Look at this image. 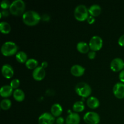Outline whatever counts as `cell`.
Instances as JSON below:
<instances>
[{
    "instance_id": "1",
    "label": "cell",
    "mask_w": 124,
    "mask_h": 124,
    "mask_svg": "<svg viewBox=\"0 0 124 124\" xmlns=\"http://www.w3.org/2000/svg\"><path fill=\"white\" fill-rule=\"evenodd\" d=\"M41 19V16L34 10H29L23 15V21L25 24L29 26L36 25Z\"/></svg>"
},
{
    "instance_id": "2",
    "label": "cell",
    "mask_w": 124,
    "mask_h": 124,
    "mask_svg": "<svg viewBox=\"0 0 124 124\" xmlns=\"http://www.w3.org/2000/svg\"><path fill=\"white\" fill-rule=\"evenodd\" d=\"M18 47L16 44L12 41H7L2 44L1 47V53L4 56H12L18 52Z\"/></svg>"
},
{
    "instance_id": "3",
    "label": "cell",
    "mask_w": 124,
    "mask_h": 124,
    "mask_svg": "<svg viewBox=\"0 0 124 124\" xmlns=\"http://www.w3.org/2000/svg\"><path fill=\"white\" fill-rule=\"evenodd\" d=\"M76 93L82 98L88 97L92 93V88L90 86L84 82H79L75 86Z\"/></svg>"
},
{
    "instance_id": "4",
    "label": "cell",
    "mask_w": 124,
    "mask_h": 124,
    "mask_svg": "<svg viewBox=\"0 0 124 124\" xmlns=\"http://www.w3.org/2000/svg\"><path fill=\"white\" fill-rule=\"evenodd\" d=\"M25 2L23 0H15L11 3L9 10L13 15L18 16L23 14L25 10Z\"/></svg>"
},
{
    "instance_id": "5",
    "label": "cell",
    "mask_w": 124,
    "mask_h": 124,
    "mask_svg": "<svg viewBox=\"0 0 124 124\" xmlns=\"http://www.w3.org/2000/svg\"><path fill=\"white\" fill-rule=\"evenodd\" d=\"M84 121L88 124H98L100 122V116L97 113L88 111L84 116Z\"/></svg>"
},
{
    "instance_id": "6",
    "label": "cell",
    "mask_w": 124,
    "mask_h": 124,
    "mask_svg": "<svg viewBox=\"0 0 124 124\" xmlns=\"http://www.w3.org/2000/svg\"><path fill=\"white\" fill-rule=\"evenodd\" d=\"M89 46L90 48L92 50L98 51L102 48L103 45V41L102 39L99 36H93L92 38L90 39L89 42Z\"/></svg>"
},
{
    "instance_id": "7",
    "label": "cell",
    "mask_w": 124,
    "mask_h": 124,
    "mask_svg": "<svg viewBox=\"0 0 124 124\" xmlns=\"http://www.w3.org/2000/svg\"><path fill=\"white\" fill-rule=\"evenodd\" d=\"M110 68L113 71H122L124 68V61L120 58H114L110 63Z\"/></svg>"
},
{
    "instance_id": "8",
    "label": "cell",
    "mask_w": 124,
    "mask_h": 124,
    "mask_svg": "<svg viewBox=\"0 0 124 124\" xmlns=\"http://www.w3.org/2000/svg\"><path fill=\"white\" fill-rule=\"evenodd\" d=\"M54 117L49 113H44L38 118V124H53Z\"/></svg>"
},
{
    "instance_id": "9",
    "label": "cell",
    "mask_w": 124,
    "mask_h": 124,
    "mask_svg": "<svg viewBox=\"0 0 124 124\" xmlns=\"http://www.w3.org/2000/svg\"><path fill=\"white\" fill-rule=\"evenodd\" d=\"M115 96L119 99H122L124 98V83L117 82L114 85L113 89Z\"/></svg>"
},
{
    "instance_id": "10",
    "label": "cell",
    "mask_w": 124,
    "mask_h": 124,
    "mask_svg": "<svg viewBox=\"0 0 124 124\" xmlns=\"http://www.w3.org/2000/svg\"><path fill=\"white\" fill-rule=\"evenodd\" d=\"M32 76L34 79L36 81H41L46 76V70L41 66H38L33 71Z\"/></svg>"
},
{
    "instance_id": "11",
    "label": "cell",
    "mask_w": 124,
    "mask_h": 124,
    "mask_svg": "<svg viewBox=\"0 0 124 124\" xmlns=\"http://www.w3.org/2000/svg\"><path fill=\"white\" fill-rule=\"evenodd\" d=\"M1 72L4 77L7 79H10L14 75V70L13 67L10 64H6L2 65Z\"/></svg>"
},
{
    "instance_id": "12",
    "label": "cell",
    "mask_w": 124,
    "mask_h": 124,
    "mask_svg": "<svg viewBox=\"0 0 124 124\" xmlns=\"http://www.w3.org/2000/svg\"><path fill=\"white\" fill-rule=\"evenodd\" d=\"M81 121L80 116L77 113H71L65 119L66 124H79Z\"/></svg>"
},
{
    "instance_id": "13",
    "label": "cell",
    "mask_w": 124,
    "mask_h": 124,
    "mask_svg": "<svg viewBox=\"0 0 124 124\" xmlns=\"http://www.w3.org/2000/svg\"><path fill=\"white\" fill-rule=\"evenodd\" d=\"M85 69L82 65L75 64L71 67L70 71L71 73L75 76H81L84 74Z\"/></svg>"
},
{
    "instance_id": "14",
    "label": "cell",
    "mask_w": 124,
    "mask_h": 124,
    "mask_svg": "<svg viewBox=\"0 0 124 124\" xmlns=\"http://www.w3.org/2000/svg\"><path fill=\"white\" fill-rule=\"evenodd\" d=\"M13 88L9 85H5L1 88L0 95L2 98H8L13 93Z\"/></svg>"
},
{
    "instance_id": "15",
    "label": "cell",
    "mask_w": 124,
    "mask_h": 124,
    "mask_svg": "<svg viewBox=\"0 0 124 124\" xmlns=\"http://www.w3.org/2000/svg\"><path fill=\"white\" fill-rule=\"evenodd\" d=\"M87 104L88 107H89L90 108L94 109L96 108L99 106L100 102H99V99H97L96 97L90 96L87 99Z\"/></svg>"
},
{
    "instance_id": "16",
    "label": "cell",
    "mask_w": 124,
    "mask_h": 124,
    "mask_svg": "<svg viewBox=\"0 0 124 124\" xmlns=\"http://www.w3.org/2000/svg\"><path fill=\"white\" fill-rule=\"evenodd\" d=\"M101 7L98 4H93L88 8V13L92 16H98L101 13Z\"/></svg>"
},
{
    "instance_id": "17",
    "label": "cell",
    "mask_w": 124,
    "mask_h": 124,
    "mask_svg": "<svg viewBox=\"0 0 124 124\" xmlns=\"http://www.w3.org/2000/svg\"><path fill=\"white\" fill-rule=\"evenodd\" d=\"M62 112V107L59 104L56 103L54 104L51 107V113L52 115L54 117H58L61 115Z\"/></svg>"
},
{
    "instance_id": "18",
    "label": "cell",
    "mask_w": 124,
    "mask_h": 124,
    "mask_svg": "<svg viewBox=\"0 0 124 124\" xmlns=\"http://www.w3.org/2000/svg\"><path fill=\"white\" fill-rule=\"evenodd\" d=\"M76 48H77L78 50L81 53L85 54V53H87L89 52V44H88L85 42H83V41L79 42L77 44Z\"/></svg>"
},
{
    "instance_id": "19",
    "label": "cell",
    "mask_w": 124,
    "mask_h": 124,
    "mask_svg": "<svg viewBox=\"0 0 124 124\" xmlns=\"http://www.w3.org/2000/svg\"><path fill=\"white\" fill-rule=\"evenodd\" d=\"M13 98L16 101L22 102L25 99V93L21 89H19V88L16 89L15 90V91H13Z\"/></svg>"
},
{
    "instance_id": "20",
    "label": "cell",
    "mask_w": 124,
    "mask_h": 124,
    "mask_svg": "<svg viewBox=\"0 0 124 124\" xmlns=\"http://www.w3.org/2000/svg\"><path fill=\"white\" fill-rule=\"evenodd\" d=\"M16 59L19 62L24 63L26 62L27 59V55L23 51H19L16 54Z\"/></svg>"
},
{
    "instance_id": "21",
    "label": "cell",
    "mask_w": 124,
    "mask_h": 124,
    "mask_svg": "<svg viewBox=\"0 0 124 124\" xmlns=\"http://www.w3.org/2000/svg\"><path fill=\"white\" fill-rule=\"evenodd\" d=\"M11 26L9 23L6 21H2L0 23V31L1 33L7 34L10 31Z\"/></svg>"
},
{
    "instance_id": "22",
    "label": "cell",
    "mask_w": 124,
    "mask_h": 124,
    "mask_svg": "<svg viewBox=\"0 0 124 124\" xmlns=\"http://www.w3.org/2000/svg\"><path fill=\"white\" fill-rule=\"evenodd\" d=\"M25 64V66L27 67V68L29 69H36L38 65V62L36 59H34V58H30V59H28L26 61Z\"/></svg>"
},
{
    "instance_id": "23",
    "label": "cell",
    "mask_w": 124,
    "mask_h": 124,
    "mask_svg": "<svg viewBox=\"0 0 124 124\" xmlns=\"http://www.w3.org/2000/svg\"><path fill=\"white\" fill-rule=\"evenodd\" d=\"M85 109L84 104L82 101H76L73 105V110L76 113L81 112Z\"/></svg>"
},
{
    "instance_id": "24",
    "label": "cell",
    "mask_w": 124,
    "mask_h": 124,
    "mask_svg": "<svg viewBox=\"0 0 124 124\" xmlns=\"http://www.w3.org/2000/svg\"><path fill=\"white\" fill-rule=\"evenodd\" d=\"M0 106L2 109L4 110H7L9 109L12 106V102L10 99H4L1 101L0 103Z\"/></svg>"
},
{
    "instance_id": "25",
    "label": "cell",
    "mask_w": 124,
    "mask_h": 124,
    "mask_svg": "<svg viewBox=\"0 0 124 124\" xmlns=\"http://www.w3.org/2000/svg\"><path fill=\"white\" fill-rule=\"evenodd\" d=\"M75 11L79 12V13H82V14L85 15H88V9H87V7L85 5H78L75 8Z\"/></svg>"
},
{
    "instance_id": "26",
    "label": "cell",
    "mask_w": 124,
    "mask_h": 124,
    "mask_svg": "<svg viewBox=\"0 0 124 124\" xmlns=\"http://www.w3.org/2000/svg\"><path fill=\"white\" fill-rule=\"evenodd\" d=\"M19 85H20V81L18 79H13L10 82V85L13 88V89H18L19 87Z\"/></svg>"
},
{
    "instance_id": "27",
    "label": "cell",
    "mask_w": 124,
    "mask_h": 124,
    "mask_svg": "<svg viewBox=\"0 0 124 124\" xmlns=\"http://www.w3.org/2000/svg\"><path fill=\"white\" fill-rule=\"evenodd\" d=\"M11 6V3L8 0H3L1 2V7L3 9L6 10L7 8H10Z\"/></svg>"
},
{
    "instance_id": "28",
    "label": "cell",
    "mask_w": 124,
    "mask_h": 124,
    "mask_svg": "<svg viewBox=\"0 0 124 124\" xmlns=\"http://www.w3.org/2000/svg\"><path fill=\"white\" fill-rule=\"evenodd\" d=\"M96 56V52H94V51L91 50L88 53V58H90V59H94Z\"/></svg>"
},
{
    "instance_id": "29",
    "label": "cell",
    "mask_w": 124,
    "mask_h": 124,
    "mask_svg": "<svg viewBox=\"0 0 124 124\" xmlns=\"http://www.w3.org/2000/svg\"><path fill=\"white\" fill-rule=\"evenodd\" d=\"M118 44L121 46H124V34L119 37L118 39Z\"/></svg>"
},
{
    "instance_id": "30",
    "label": "cell",
    "mask_w": 124,
    "mask_h": 124,
    "mask_svg": "<svg viewBox=\"0 0 124 124\" xmlns=\"http://www.w3.org/2000/svg\"><path fill=\"white\" fill-rule=\"evenodd\" d=\"M119 78L120 81L124 83V70H122L120 72L119 75Z\"/></svg>"
},
{
    "instance_id": "31",
    "label": "cell",
    "mask_w": 124,
    "mask_h": 124,
    "mask_svg": "<svg viewBox=\"0 0 124 124\" xmlns=\"http://www.w3.org/2000/svg\"><path fill=\"white\" fill-rule=\"evenodd\" d=\"M57 124H63L64 122V119L62 117H58L56 121Z\"/></svg>"
},
{
    "instance_id": "32",
    "label": "cell",
    "mask_w": 124,
    "mask_h": 124,
    "mask_svg": "<svg viewBox=\"0 0 124 124\" xmlns=\"http://www.w3.org/2000/svg\"><path fill=\"white\" fill-rule=\"evenodd\" d=\"M94 21H95V19H94L92 16H88V18H87V21H88V23H89V24H93L94 22Z\"/></svg>"
},
{
    "instance_id": "33",
    "label": "cell",
    "mask_w": 124,
    "mask_h": 124,
    "mask_svg": "<svg viewBox=\"0 0 124 124\" xmlns=\"http://www.w3.org/2000/svg\"><path fill=\"white\" fill-rule=\"evenodd\" d=\"M8 12L7 10H3L2 11H1V13H0V17H2V16H8Z\"/></svg>"
},
{
    "instance_id": "34",
    "label": "cell",
    "mask_w": 124,
    "mask_h": 124,
    "mask_svg": "<svg viewBox=\"0 0 124 124\" xmlns=\"http://www.w3.org/2000/svg\"><path fill=\"white\" fill-rule=\"evenodd\" d=\"M42 18L44 21H48L50 19V16L47 14H44L42 16Z\"/></svg>"
},
{
    "instance_id": "35",
    "label": "cell",
    "mask_w": 124,
    "mask_h": 124,
    "mask_svg": "<svg viewBox=\"0 0 124 124\" xmlns=\"http://www.w3.org/2000/svg\"><path fill=\"white\" fill-rule=\"evenodd\" d=\"M47 65H48V63H47V62L44 61V62H42V64H41V66L42 67H43L44 69H45V68L47 67Z\"/></svg>"
}]
</instances>
